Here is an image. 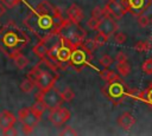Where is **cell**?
<instances>
[{
    "instance_id": "9a60e30c",
    "label": "cell",
    "mask_w": 152,
    "mask_h": 136,
    "mask_svg": "<svg viewBox=\"0 0 152 136\" xmlns=\"http://www.w3.org/2000/svg\"><path fill=\"white\" fill-rule=\"evenodd\" d=\"M12 58H13V61H14L15 66H17L18 69H20V70H24V69L27 67V65L30 64V59H28L26 56H24L23 53H20V52L14 53V54L12 56Z\"/></svg>"
},
{
    "instance_id": "44dd1931",
    "label": "cell",
    "mask_w": 152,
    "mask_h": 136,
    "mask_svg": "<svg viewBox=\"0 0 152 136\" xmlns=\"http://www.w3.org/2000/svg\"><path fill=\"white\" fill-rule=\"evenodd\" d=\"M59 95H61V98L63 102H71L75 97V92L69 86H66L62 92H59Z\"/></svg>"
},
{
    "instance_id": "484cf974",
    "label": "cell",
    "mask_w": 152,
    "mask_h": 136,
    "mask_svg": "<svg viewBox=\"0 0 152 136\" xmlns=\"http://www.w3.org/2000/svg\"><path fill=\"white\" fill-rule=\"evenodd\" d=\"M99 25H100V19H99V18H95V17H91V18L87 21V26H88L91 31H97Z\"/></svg>"
},
{
    "instance_id": "cb8c5ba5",
    "label": "cell",
    "mask_w": 152,
    "mask_h": 136,
    "mask_svg": "<svg viewBox=\"0 0 152 136\" xmlns=\"http://www.w3.org/2000/svg\"><path fill=\"white\" fill-rule=\"evenodd\" d=\"M113 61H114V59H113L109 54H103V56L99 59V64H100L101 66H103L104 69H108V67L113 64Z\"/></svg>"
},
{
    "instance_id": "d6a6232c",
    "label": "cell",
    "mask_w": 152,
    "mask_h": 136,
    "mask_svg": "<svg viewBox=\"0 0 152 136\" xmlns=\"http://www.w3.org/2000/svg\"><path fill=\"white\" fill-rule=\"evenodd\" d=\"M33 129H34L33 125H31V124H28V123H23L21 130H23V132H24L25 135H31V134L33 132Z\"/></svg>"
},
{
    "instance_id": "4dcf8cb0",
    "label": "cell",
    "mask_w": 152,
    "mask_h": 136,
    "mask_svg": "<svg viewBox=\"0 0 152 136\" xmlns=\"http://www.w3.org/2000/svg\"><path fill=\"white\" fill-rule=\"evenodd\" d=\"M59 135H62V136H63V135H74V136H75V135H77V131H76V130H74V128H72V127L66 125L63 130H61V131H59Z\"/></svg>"
},
{
    "instance_id": "f1b7e54d",
    "label": "cell",
    "mask_w": 152,
    "mask_h": 136,
    "mask_svg": "<svg viewBox=\"0 0 152 136\" xmlns=\"http://www.w3.org/2000/svg\"><path fill=\"white\" fill-rule=\"evenodd\" d=\"M0 2H1L6 8H14L15 6L19 5L20 0H0Z\"/></svg>"
},
{
    "instance_id": "7402d4cb",
    "label": "cell",
    "mask_w": 152,
    "mask_h": 136,
    "mask_svg": "<svg viewBox=\"0 0 152 136\" xmlns=\"http://www.w3.org/2000/svg\"><path fill=\"white\" fill-rule=\"evenodd\" d=\"M152 44L150 41H146V40H140L138 41L135 45H134V50L138 51V52H147L150 48H151Z\"/></svg>"
},
{
    "instance_id": "3957f363",
    "label": "cell",
    "mask_w": 152,
    "mask_h": 136,
    "mask_svg": "<svg viewBox=\"0 0 152 136\" xmlns=\"http://www.w3.org/2000/svg\"><path fill=\"white\" fill-rule=\"evenodd\" d=\"M119 4L126 13H131L132 15H140L148 8L151 0H112Z\"/></svg>"
},
{
    "instance_id": "7a4b0ae2",
    "label": "cell",
    "mask_w": 152,
    "mask_h": 136,
    "mask_svg": "<svg viewBox=\"0 0 152 136\" xmlns=\"http://www.w3.org/2000/svg\"><path fill=\"white\" fill-rule=\"evenodd\" d=\"M28 78H31L34 82V85L42 91H48L49 89L53 88L55 82H56V77H53L49 71H44V70H39L38 66L33 67L30 72H28Z\"/></svg>"
},
{
    "instance_id": "4316f807",
    "label": "cell",
    "mask_w": 152,
    "mask_h": 136,
    "mask_svg": "<svg viewBox=\"0 0 152 136\" xmlns=\"http://www.w3.org/2000/svg\"><path fill=\"white\" fill-rule=\"evenodd\" d=\"M114 40H115L116 44L122 45V44H125L126 40H127V34H126L125 32H116L115 35H114Z\"/></svg>"
},
{
    "instance_id": "277c9868",
    "label": "cell",
    "mask_w": 152,
    "mask_h": 136,
    "mask_svg": "<svg viewBox=\"0 0 152 136\" xmlns=\"http://www.w3.org/2000/svg\"><path fill=\"white\" fill-rule=\"evenodd\" d=\"M70 116H71V114H70L69 109L61 106V105H57V106H53L50 109L49 121L55 127H62L64 123H66L70 119Z\"/></svg>"
},
{
    "instance_id": "d6986e66",
    "label": "cell",
    "mask_w": 152,
    "mask_h": 136,
    "mask_svg": "<svg viewBox=\"0 0 152 136\" xmlns=\"http://www.w3.org/2000/svg\"><path fill=\"white\" fill-rule=\"evenodd\" d=\"M116 71L121 77H127L131 73V65L128 64V61L118 63L116 64Z\"/></svg>"
},
{
    "instance_id": "2e32d148",
    "label": "cell",
    "mask_w": 152,
    "mask_h": 136,
    "mask_svg": "<svg viewBox=\"0 0 152 136\" xmlns=\"http://www.w3.org/2000/svg\"><path fill=\"white\" fill-rule=\"evenodd\" d=\"M100 76L103 80H107V83H112V82H118L120 80V75L115 71H110L108 69H104L102 71H100Z\"/></svg>"
},
{
    "instance_id": "836d02e7",
    "label": "cell",
    "mask_w": 152,
    "mask_h": 136,
    "mask_svg": "<svg viewBox=\"0 0 152 136\" xmlns=\"http://www.w3.org/2000/svg\"><path fill=\"white\" fill-rule=\"evenodd\" d=\"M115 60H116L118 63L127 61V56H126V53H124L122 51H121V52H119V53L116 54V57H115Z\"/></svg>"
},
{
    "instance_id": "e0dca14e",
    "label": "cell",
    "mask_w": 152,
    "mask_h": 136,
    "mask_svg": "<svg viewBox=\"0 0 152 136\" xmlns=\"http://www.w3.org/2000/svg\"><path fill=\"white\" fill-rule=\"evenodd\" d=\"M81 47H83V50L88 53V54H91L93 52H95V50L97 48V45L96 43L94 41V39H86L82 41L81 44Z\"/></svg>"
},
{
    "instance_id": "ffe728a7",
    "label": "cell",
    "mask_w": 152,
    "mask_h": 136,
    "mask_svg": "<svg viewBox=\"0 0 152 136\" xmlns=\"http://www.w3.org/2000/svg\"><path fill=\"white\" fill-rule=\"evenodd\" d=\"M34 82L31 79V78H25V79H23L21 80V83H20V90L23 91V92H25V93H30V92H32V90L34 89Z\"/></svg>"
},
{
    "instance_id": "9c48e42d",
    "label": "cell",
    "mask_w": 152,
    "mask_h": 136,
    "mask_svg": "<svg viewBox=\"0 0 152 136\" xmlns=\"http://www.w3.org/2000/svg\"><path fill=\"white\" fill-rule=\"evenodd\" d=\"M69 61L71 63V65L77 67V70H81V67L87 63V52L84 50H80L78 47L72 48Z\"/></svg>"
},
{
    "instance_id": "52a82bcc",
    "label": "cell",
    "mask_w": 152,
    "mask_h": 136,
    "mask_svg": "<svg viewBox=\"0 0 152 136\" xmlns=\"http://www.w3.org/2000/svg\"><path fill=\"white\" fill-rule=\"evenodd\" d=\"M37 98H42L45 102V104L49 109H51L53 106H57V105H61L62 102H63L62 98H61L59 92L55 88H51V89H49L48 91H44V92L39 91V93L37 95Z\"/></svg>"
},
{
    "instance_id": "8d00e7d4",
    "label": "cell",
    "mask_w": 152,
    "mask_h": 136,
    "mask_svg": "<svg viewBox=\"0 0 152 136\" xmlns=\"http://www.w3.org/2000/svg\"><path fill=\"white\" fill-rule=\"evenodd\" d=\"M150 25H152V18L150 19Z\"/></svg>"
},
{
    "instance_id": "83f0119b",
    "label": "cell",
    "mask_w": 152,
    "mask_h": 136,
    "mask_svg": "<svg viewBox=\"0 0 152 136\" xmlns=\"http://www.w3.org/2000/svg\"><path fill=\"white\" fill-rule=\"evenodd\" d=\"M138 24L140 27L145 28V27L150 26V18L145 14H140V15H138Z\"/></svg>"
},
{
    "instance_id": "f546056e",
    "label": "cell",
    "mask_w": 152,
    "mask_h": 136,
    "mask_svg": "<svg viewBox=\"0 0 152 136\" xmlns=\"http://www.w3.org/2000/svg\"><path fill=\"white\" fill-rule=\"evenodd\" d=\"M140 97H142V99H145L147 103L152 104V88L146 89V91H145V92L140 93Z\"/></svg>"
},
{
    "instance_id": "d590c367",
    "label": "cell",
    "mask_w": 152,
    "mask_h": 136,
    "mask_svg": "<svg viewBox=\"0 0 152 136\" xmlns=\"http://www.w3.org/2000/svg\"><path fill=\"white\" fill-rule=\"evenodd\" d=\"M150 43H151V44H152V35H151V37H150Z\"/></svg>"
},
{
    "instance_id": "8fae6325",
    "label": "cell",
    "mask_w": 152,
    "mask_h": 136,
    "mask_svg": "<svg viewBox=\"0 0 152 136\" xmlns=\"http://www.w3.org/2000/svg\"><path fill=\"white\" fill-rule=\"evenodd\" d=\"M103 12L107 13L108 15H110L114 19H121L125 15V13H126L125 9L119 4H116V2H114L112 0H108L107 5L103 8Z\"/></svg>"
},
{
    "instance_id": "8992f818",
    "label": "cell",
    "mask_w": 152,
    "mask_h": 136,
    "mask_svg": "<svg viewBox=\"0 0 152 136\" xmlns=\"http://www.w3.org/2000/svg\"><path fill=\"white\" fill-rule=\"evenodd\" d=\"M116 31H118V24L115 22V19L108 15L107 13H103V15L100 18V25L96 32H101L107 37H110Z\"/></svg>"
},
{
    "instance_id": "5bb4252c",
    "label": "cell",
    "mask_w": 152,
    "mask_h": 136,
    "mask_svg": "<svg viewBox=\"0 0 152 136\" xmlns=\"http://www.w3.org/2000/svg\"><path fill=\"white\" fill-rule=\"evenodd\" d=\"M30 109H31V112H32L37 118L40 119L42 115H43L44 111L48 109V106H46L45 102H44L42 98H37V101L33 103V105H32Z\"/></svg>"
},
{
    "instance_id": "7c38bea8",
    "label": "cell",
    "mask_w": 152,
    "mask_h": 136,
    "mask_svg": "<svg viewBox=\"0 0 152 136\" xmlns=\"http://www.w3.org/2000/svg\"><path fill=\"white\" fill-rule=\"evenodd\" d=\"M66 14H68L69 21H71L74 24H80L83 20V17H84L82 8L76 4H71L69 6V8L66 9Z\"/></svg>"
},
{
    "instance_id": "30bf717a",
    "label": "cell",
    "mask_w": 152,
    "mask_h": 136,
    "mask_svg": "<svg viewBox=\"0 0 152 136\" xmlns=\"http://www.w3.org/2000/svg\"><path fill=\"white\" fill-rule=\"evenodd\" d=\"M17 122V117L8 110H4L0 112V129L2 134L7 131L8 129L13 128Z\"/></svg>"
},
{
    "instance_id": "5b68a950",
    "label": "cell",
    "mask_w": 152,
    "mask_h": 136,
    "mask_svg": "<svg viewBox=\"0 0 152 136\" xmlns=\"http://www.w3.org/2000/svg\"><path fill=\"white\" fill-rule=\"evenodd\" d=\"M102 90H103V93H104L110 101H113V102L122 101V98L128 93V92L125 90V86L120 83V80L108 83Z\"/></svg>"
},
{
    "instance_id": "ac0fdd59",
    "label": "cell",
    "mask_w": 152,
    "mask_h": 136,
    "mask_svg": "<svg viewBox=\"0 0 152 136\" xmlns=\"http://www.w3.org/2000/svg\"><path fill=\"white\" fill-rule=\"evenodd\" d=\"M48 47H46V45H45V43L44 41H40V43H38L34 47H33V52H34V54L36 56H38L39 58H42V59H44L45 57H46V53H48Z\"/></svg>"
},
{
    "instance_id": "d4e9b609",
    "label": "cell",
    "mask_w": 152,
    "mask_h": 136,
    "mask_svg": "<svg viewBox=\"0 0 152 136\" xmlns=\"http://www.w3.org/2000/svg\"><path fill=\"white\" fill-rule=\"evenodd\" d=\"M141 70L145 75H152V58H147L142 65H141Z\"/></svg>"
},
{
    "instance_id": "6da1fadb",
    "label": "cell",
    "mask_w": 152,
    "mask_h": 136,
    "mask_svg": "<svg viewBox=\"0 0 152 136\" xmlns=\"http://www.w3.org/2000/svg\"><path fill=\"white\" fill-rule=\"evenodd\" d=\"M59 32L62 34V39L72 48L80 47L86 38V32L81 28V26L71 21H65Z\"/></svg>"
},
{
    "instance_id": "4fadbf2b",
    "label": "cell",
    "mask_w": 152,
    "mask_h": 136,
    "mask_svg": "<svg viewBox=\"0 0 152 136\" xmlns=\"http://www.w3.org/2000/svg\"><path fill=\"white\" fill-rule=\"evenodd\" d=\"M118 124L121 129L128 131L131 130V128L135 124V117L131 114V112H124L119 116L118 118Z\"/></svg>"
},
{
    "instance_id": "603a6c76",
    "label": "cell",
    "mask_w": 152,
    "mask_h": 136,
    "mask_svg": "<svg viewBox=\"0 0 152 136\" xmlns=\"http://www.w3.org/2000/svg\"><path fill=\"white\" fill-rule=\"evenodd\" d=\"M108 39H109V37H107L106 34H103L101 32H97V34L94 38V41L96 43L97 47H100V46H103L104 44H107L108 43Z\"/></svg>"
},
{
    "instance_id": "1f68e13d",
    "label": "cell",
    "mask_w": 152,
    "mask_h": 136,
    "mask_svg": "<svg viewBox=\"0 0 152 136\" xmlns=\"http://www.w3.org/2000/svg\"><path fill=\"white\" fill-rule=\"evenodd\" d=\"M103 8H101V7H99V6H96V7H94L93 9H91V17H95V18H101L102 15H103Z\"/></svg>"
},
{
    "instance_id": "e575fe53",
    "label": "cell",
    "mask_w": 152,
    "mask_h": 136,
    "mask_svg": "<svg viewBox=\"0 0 152 136\" xmlns=\"http://www.w3.org/2000/svg\"><path fill=\"white\" fill-rule=\"evenodd\" d=\"M5 11H6V7L0 2V17H2L5 14Z\"/></svg>"
},
{
    "instance_id": "ba28073f",
    "label": "cell",
    "mask_w": 152,
    "mask_h": 136,
    "mask_svg": "<svg viewBox=\"0 0 152 136\" xmlns=\"http://www.w3.org/2000/svg\"><path fill=\"white\" fill-rule=\"evenodd\" d=\"M1 41L5 46L6 50H10V51H13L14 50V53H17V46L19 43H21L18 33L13 32V31H8V32H1Z\"/></svg>"
}]
</instances>
